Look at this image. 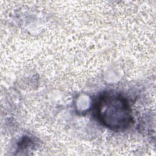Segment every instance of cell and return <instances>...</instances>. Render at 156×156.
<instances>
[{"label": "cell", "mask_w": 156, "mask_h": 156, "mask_svg": "<svg viewBox=\"0 0 156 156\" xmlns=\"http://www.w3.org/2000/svg\"><path fill=\"white\" fill-rule=\"evenodd\" d=\"M96 112L98 120L114 130H123L133 121L127 99L116 93H105L98 100Z\"/></svg>", "instance_id": "cell-1"}]
</instances>
